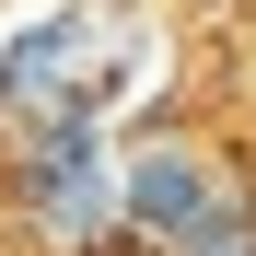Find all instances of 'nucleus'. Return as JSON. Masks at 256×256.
I'll use <instances>...</instances> for the list:
<instances>
[{"mask_svg":"<svg viewBox=\"0 0 256 256\" xmlns=\"http://www.w3.org/2000/svg\"><path fill=\"white\" fill-rule=\"evenodd\" d=\"M140 58L163 70V24L140 0H24L0 24V116L12 128H105L140 94Z\"/></svg>","mask_w":256,"mask_h":256,"instance_id":"nucleus-1","label":"nucleus"},{"mask_svg":"<svg viewBox=\"0 0 256 256\" xmlns=\"http://www.w3.org/2000/svg\"><path fill=\"white\" fill-rule=\"evenodd\" d=\"M0 210L58 256H105V244H128V152L105 128H12Z\"/></svg>","mask_w":256,"mask_h":256,"instance_id":"nucleus-2","label":"nucleus"},{"mask_svg":"<svg viewBox=\"0 0 256 256\" xmlns=\"http://www.w3.org/2000/svg\"><path fill=\"white\" fill-rule=\"evenodd\" d=\"M244 186H233V163L186 140V128H152V140H128V244H152V256H175L198 244L210 222H233Z\"/></svg>","mask_w":256,"mask_h":256,"instance_id":"nucleus-3","label":"nucleus"},{"mask_svg":"<svg viewBox=\"0 0 256 256\" xmlns=\"http://www.w3.org/2000/svg\"><path fill=\"white\" fill-rule=\"evenodd\" d=\"M105 256H152V244H105Z\"/></svg>","mask_w":256,"mask_h":256,"instance_id":"nucleus-4","label":"nucleus"},{"mask_svg":"<svg viewBox=\"0 0 256 256\" xmlns=\"http://www.w3.org/2000/svg\"><path fill=\"white\" fill-rule=\"evenodd\" d=\"M186 12H222V0H186Z\"/></svg>","mask_w":256,"mask_h":256,"instance_id":"nucleus-5","label":"nucleus"}]
</instances>
